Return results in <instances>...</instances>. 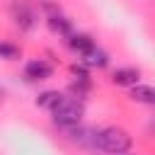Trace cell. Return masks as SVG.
<instances>
[{"label": "cell", "instance_id": "obj_3", "mask_svg": "<svg viewBox=\"0 0 155 155\" xmlns=\"http://www.w3.org/2000/svg\"><path fill=\"white\" fill-rule=\"evenodd\" d=\"M10 17L19 31H34L39 24V12L27 0H12L10 2Z\"/></svg>", "mask_w": 155, "mask_h": 155}, {"label": "cell", "instance_id": "obj_9", "mask_svg": "<svg viewBox=\"0 0 155 155\" xmlns=\"http://www.w3.org/2000/svg\"><path fill=\"white\" fill-rule=\"evenodd\" d=\"M128 97H131L133 102H140V104H155V90H153L150 85H143V82L133 85V87L128 90Z\"/></svg>", "mask_w": 155, "mask_h": 155}, {"label": "cell", "instance_id": "obj_11", "mask_svg": "<svg viewBox=\"0 0 155 155\" xmlns=\"http://www.w3.org/2000/svg\"><path fill=\"white\" fill-rule=\"evenodd\" d=\"M70 94H73V99H85L87 94H90V90H92V80H73L70 82Z\"/></svg>", "mask_w": 155, "mask_h": 155}, {"label": "cell", "instance_id": "obj_10", "mask_svg": "<svg viewBox=\"0 0 155 155\" xmlns=\"http://www.w3.org/2000/svg\"><path fill=\"white\" fill-rule=\"evenodd\" d=\"M63 99V92H58V90H44L39 97H36V107H41V109H53L58 102Z\"/></svg>", "mask_w": 155, "mask_h": 155}, {"label": "cell", "instance_id": "obj_7", "mask_svg": "<svg viewBox=\"0 0 155 155\" xmlns=\"http://www.w3.org/2000/svg\"><path fill=\"white\" fill-rule=\"evenodd\" d=\"M111 82L119 87H133L140 82V70L138 68H116L111 73Z\"/></svg>", "mask_w": 155, "mask_h": 155}, {"label": "cell", "instance_id": "obj_4", "mask_svg": "<svg viewBox=\"0 0 155 155\" xmlns=\"http://www.w3.org/2000/svg\"><path fill=\"white\" fill-rule=\"evenodd\" d=\"M24 78L31 80V82H39V80H48L53 78V65L46 63L44 58H34L24 65Z\"/></svg>", "mask_w": 155, "mask_h": 155}, {"label": "cell", "instance_id": "obj_12", "mask_svg": "<svg viewBox=\"0 0 155 155\" xmlns=\"http://www.w3.org/2000/svg\"><path fill=\"white\" fill-rule=\"evenodd\" d=\"M22 56V48L19 46H15V44H10V41H0V58H5V61H17Z\"/></svg>", "mask_w": 155, "mask_h": 155}, {"label": "cell", "instance_id": "obj_14", "mask_svg": "<svg viewBox=\"0 0 155 155\" xmlns=\"http://www.w3.org/2000/svg\"><path fill=\"white\" fill-rule=\"evenodd\" d=\"M116 155H126V153H116Z\"/></svg>", "mask_w": 155, "mask_h": 155}, {"label": "cell", "instance_id": "obj_2", "mask_svg": "<svg viewBox=\"0 0 155 155\" xmlns=\"http://www.w3.org/2000/svg\"><path fill=\"white\" fill-rule=\"evenodd\" d=\"M51 116H53V124L61 126V128H73V126H80L82 116H85V104L80 99H73V97H65L51 109Z\"/></svg>", "mask_w": 155, "mask_h": 155}, {"label": "cell", "instance_id": "obj_13", "mask_svg": "<svg viewBox=\"0 0 155 155\" xmlns=\"http://www.w3.org/2000/svg\"><path fill=\"white\" fill-rule=\"evenodd\" d=\"M70 73L75 80H90V68H85L82 63H73L70 65Z\"/></svg>", "mask_w": 155, "mask_h": 155}, {"label": "cell", "instance_id": "obj_1", "mask_svg": "<svg viewBox=\"0 0 155 155\" xmlns=\"http://www.w3.org/2000/svg\"><path fill=\"white\" fill-rule=\"evenodd\" d=\"M133 145V138L126 128L121 126H104V128H94V138H92V150L107 153V155H116V153H128Z\"/></svg>", "mask_w": 155, "mask_h": 155}, {"label": "cell", "instance_id": "obj_5", "mask_svg": "<svg viewBox=\"0 0 155 155\" xmlns=\"http://www.w3.org/2000/svg\"><path fill=\"white\" fill-rule=\"evenodd\" d=\"M46 24H48V29L53 31V34H58V36H63V39H68L75 29H73V22L65 17V15H61V12H53V15H48L46 17Z\"/></svg>", "mask_w": 155, "mask_h": 155}, {"label": "cell", "instance_id": "obj_6", "mask_svg": "<svg viewBox=\"0 0 155 155\" xmlns=\"http://www.w3.org/2000/svg\"><path fill=\"white\" fill-rule=\"evenodd\" d=\"M65 41H68L70 51H75L78 56H85L90 48H94V46H97V44H94V39H92L90 34H85V31H73Z\"/></svg>", "mask_w": 155, "mask_h": 155}, {"label": "cell", "instance_id": "obj_8", "mask_svg": "<svg viewBox=\"0 0 155 155\" xmlns=\"http://www.w3.org/2000/svg\"><path fill=\"white\" fill-rule=\"evenodd\" d=\"M80 63H82L85 68H107V65H109V53H107L104 48L94 46V48H90V51L82 56Z\"/></svg>", "mask_w": 155, "mask_h": 155}]
</instances>
